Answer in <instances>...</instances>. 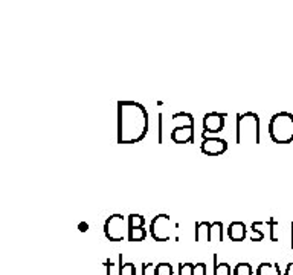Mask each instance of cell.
Here are the masks:
<instances>
[{"mask_svg":"<svg viewBox=\"0 0 293 275\" xmlns=\"http://www.w3.org/2000/svg\"><path fill=\"white\" fill-rule=\"evenodd\" d=\"M148 132V112L138 101H118V144L141 142Z\"/></svg>","mask_w":293,"mask_h":275,"instance_id":"6da1fadb","label":"cell"},{"mask_svg":"<svg viewBox=\"0 0 293 275\" xmlns=\"http://www.w3.org/2000/svg\"><path fill=\"white\" fill-rule=\"evenodd\" d=\"M269 136L275 144H290L293 141V115L278 112L269 121Z\"/></svg>","mask_w":293,"mask_h":275,"instance_id":"7a4b0ae2","label":"cell"},{"mask_svg":"<svg viewBox=\"0 0 293 275\" xmlns=\"http://www.w3.org/2000/svg\"><path fill=\"white\" fill-rule=\"evenodd\" d=\"M237 144H260V116L254 112L237 115Z\"/></svg>","mask_w":293,"mask_h":275,"instance_id":"3957f363","label":"cell"},{"mask_svg":"<svg viewBox=\"0 0 293 275\" xmlns=\"http://www.w3.org/2000/svg\"><path fill=\"white\" fill-rule=\"evenodd\" d=\"M104 236L110 241H124L129 236V217L122 214H112L104 222Z\"/></svg>","mask_w":293,"mask_h":275,"instance_id":"277c9868","label":"cell"},{"mask_svg":"<svg viewBox=\"0 0 293 275\" xmlns=\"http://www.w3.org/2000/svg\"><path fill=\"white\" fill-rule=\"evenodd\" d=\"M174 116L183 118V124L171 130V141L176 144H193L194 142V116L186 112H177Z\"/></svg>","mask_w":293,"mask_h":275,"instance_id":"5b68a950","label":"cell"},{"mask_svg":"<svg viewBox=\"0 0 293 275\" xmlns=\"http://www.w3.org/2000/svg\"><path fill=\"white\" fill-rule=\"evenodd\" d=\"M171 226L168 214H158L150 223V234L156 241H168L171 239Z\"/></svg>","mask_w":293,"mask_h":275,"instance_id":"8992f818","label":"cell"},{"mask_svg":"<svg viewBox=\"0 0 293 275\" xmlns=\"http://www.w3.org/2000/svg\"><path fill=\"white\" fill-rule=\"evenodd\" d=\"M225 113H218V112H209L203 116V138L206 135H217L225 129Z\"/></svg>","mask_w":293,"mask_h":275,"instance_id":"52a82bcc","label":"cell"},{"mask_svg":"<svg viewBox=\"0 0 293 275\" xmlns=\"http://www.w3.org/2000/svg\"><path fill=\"white\" fill-rule=\"evenodd\" d=\"M200 150L206 156H220L228 150V142L223 138H217V136L203 138V141L200 144Z\"/></svg>","mask_w":293,"mask_h":275,"instance_id":"ba28073f","label":"cell"},{"mask_svg":"<svg viewBox=\"0 0 293 275\" xmlns=\"http://www.w3.org/2000/svg\"><path fill=\"white\" fill-rule=\"evenodd\" d=\"M226 234L231 241H243L247 236V228L243 222H232V223L228 226Z\"/></svg>","mask_w":293,"mask_h":275,"instance_id":"9c48e42d","label":"cell"},{"mask_svg":"<svg viewBox=\"0 0 293 275\" xmlns=\"http://www.w3.org/2000/svg\"><path fill=\"white\" fill-rule=\"evenodd\" d=\"M209 229L211 223L209 222H197L195 223V241H209Z\"/></svg>","mask_w":293,"mask_h":275,"instance_id":"30bf717a","label":"cell"},{"mask_svg":"<svg viewBox=\"0 0 293 275\" xmlns=\"http://www.w3.org/2000/svg\"><path fill=\"white\" fill-rule=\"evenodd\" d=\"M209 241L217 243L223 241V223L222 222H212L211 229H209Z\"/></svg>","mask_w":293,"mask_h":275,"instance_id":"8fae6325","label":"cell"},{"mask_svg":"<svg viewBox=\"0 0 293 275\" xmlns=\"http://www.w3.org/2000/svg\"><path fill=\"white\" fill-rule=\"evenodd\" d=\"M214 275H232V269L231 264L226 261H220L218 263V257L217 254H214Z\"/></svg>","mask_w":293,"mask_h":275,"instance_id":"7c38bea8","label":"cell"},{"mask_svg":"<svg viewBox=\"0 0 293 275\" xmlns=\"http://www.w3.org/2000/svg\"><path fill=\"white\" fill-rule=\"evenodd\" d=\"M266 225V222H254L252 226H250V231H252V236H250V240L252 241H261L264 239V232L263 228Z\"/></svg>","mask_w":293,"mask_h":275,"instance_id":"4fadbf2b","label":"cell"},{"mask_svg":"<svg viewBox=\"0 0 293 275\" xmlns=\"http://www.w3.org/2000/svg\"><path fill=\"white\" fill-rule=\"evenodd\" d=\"M129 240L130 241H142L146 237V229L144 228H130L129 226Z\"/></svg>","mask_w":293,"mask_h":275,"instance_id":"5bb4252c","label":"cell"},{"mask_svg":"<svg viewBox=\"0 0 293 275\" xmlns=\"http://www.w3.org/2000/svg\"><path fill=\"white\" fill-rule=\"evenodd\" d=\"M232 275H254V269H252V266H250V263L240 261L235 264Z\"/></svg>","mask_w":293,"mask_h":275,"instance_id":"9a60e30c","label":"cell"},{"mask_svg":"<svg viewBox=\"0 0 293 275\" xmlns=\"http://www.w3.org/2000/svg\"><path fill=\"white\" fill-rule=\"evenodd\" d=\"M257 275H278V272H277L275 264L267 263V261H263V263L258 264Z\"/></svg>","mask_w":293,"mask_h":275,"instance_id":"2e32d148","label":"cell"},{"mask_svg":"<svg viewBox=\"0 0 293 275\" xmlns=\"http://www.w3.org/2000/svg\"><path fill=\"white\" fill-rule=\"evenodd\" d=\"M106 271L107 274L106 275H119V271H121V258L118 256V264L112 261L110 258L106 260Z\"/></svg>","mask_w":293,"mask_h":275,"instance_id":"e0dca14e","label":"cell"},{"mask_svg":"<svg viewBox=\"0 0 293 275\" xmlns=\"http://www.w3.org/2000/svg\"><path fill=\"white\" fill-rule=\"evenodd\" d=\"M145 225V217L141 214H130L129 216V226L130 228H144Z\"/></svg>","mask_w":293,"mask_h":275,"instance_id":"ac0fdd59","label":"cell"},{"mask_svg":"<svg viewBox=\"0 0 293 275\" xmlns=\"http://www.w3.org/2000/svg\"><path fill=\"white\" fill-rule=\"evenodd\" d=\"M154 275H173V266L170 263H158L154 266Z\"/></svg>","mask_w":293,"mask_h":275,"instance_id":"d6986e66","label":"cell"},{"mask_svg":"<svg viewBox=\"0 0 293 275\" xmlns=\"http://www.w3.org/2000/svg\"><path fill=\"white\" fill-rule=\"evenodd\" d=\"M121 258V271L119 275H136V266L133 263H124L122 261V254H119Z\"/></svg>","mask_w":293,"mask_h":275,"instance_id":"ffe728a7","label":"cell"},{"mask_svg":"<svg viewBox=\"0 0 293 275\" xmlns=\"http://www.w3.org/2000/svg\"><path fill=\"white\" fill-rule=\"evenodd\" d=\"M194 263H180L179 264V275H194Z\"/></svg>","mask_w":293,"mask_h":275,"instance_id":"44dd1931","label":"cell"},{"mask_svg":"<svg viewBox=\"0 0 293 275\" xmlns=\"http://www.w3.org/2000/svg\"><path fill=\"white\" fill-rule=\"evenodd\" d=\"M267 226H269V236H270V240L272 241H277L278 237L275 236V228L278 226V220H275L274 217H270L267 220Z\"/></svg>","mask_w":293,"mask_h":275,"instance_id":"7402d4cb","label":"cell"},{"mask_svg":"<svg viewBox=\"0 0 293 275\" xmlns=\"http://www.w3.org/2000/svg\"><path fill=\"white\" fill-rule=\"evenodd\" d=\"M194 275H208V266H206V263H203V261L195 263Z\"/></svg>","mask_w":293,"mask_h":275,"instance_id":"603a6c76","label":"cell"},{"mask_svg":"<svg viewBox=\"0 0 293 275\" xmlns=\"http://www.w3.org/2000/svg\"><path fill=\"white\" fill-rule=\"evenodd\" d=\"M78 229H80L81 232H87V231H89V225L86 223V222H80Z\"/></svg>","mask_w":293,"mask_h":275,"instance_id":"cb8c5ba5","label":"cell"},{"mask_svg":"<svg viewBox=\"0 0 293 275\" xmlns=\"http://www.w3.org/2000/svg\"><path fill=\"white\" fill-rule=\"evenodd\" d=\"M292 269H293V263H289L287 266H286V271H284V274H282V275H290Z\"/></svg>","mask_w":293,"mask_h":275,"instance_id":"d4e9b609","label":"cell"},{"mask_svg":"<svg viewBox=\"0 0 293 275\" xmlns=\"http://www.w3.org/2000/svg\"><path fill=\"white\" fill-rule=\"evenodd\" d=\"M148 266H151V263H144V264H142V275H146V271H148Z\"/></svg>","mask_w":293,"mask_h":275,"instance_id":"484cf974","label":"cell"},{"mask_svg":"<svg viewBox=\"0 0 293 275\" xmlns=\"http://www.w3.org/2000/svg\"><path fill=\"white\" fill-rule=\"evenodd\" d=\"M290 246H292V249H293V223H292V245H290Z\"/></svg>","mask_w":293,"mask_h":275,"instance_id":"4316f807","label":"cell"}]
</instances>
